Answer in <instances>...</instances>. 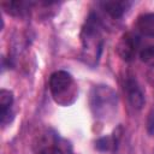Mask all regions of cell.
<instances>
[{"label": "cell", "instance_id": "1", "mask_svg": "<svg viewBox=\"0 0 154 154\" xmlns=\"http://www.w3.org/2000/svg\"><path fill=\"white\" fill-rule=\"evenodd\" d=\"M82 59L90 66H95L102 52V28L95 13H90L81 30Z\"/></svg>", "mask_w": 154, "mask_h": 154}, {"label": "cell", "instance_id": "2", "mask_svg": "<svg viewBox=\"0 0 154 154\" xmlns=\"http://www.w3.org/2000/svg\"><path fill=\"white\" fill-rule=\"evenodd\" d=\"M89 107L95 118L109 120L117 113L118 96L108 85H94L89 93Z\"/></svg>", "mask_w": 154, "mask_h": 154}, {"label": "cell", "instance_id": "3", "mask_svg": "<svg viewBox=\"0 0 154 154\" xmlns=\"http://www.w3.org/2000/svg\"><path fill=\"white\" fill-rule=\"evenodd\" d=\"M48 87L54 102L60 106H71L77 99V83L67 71L58 70L53 72L49 77Z\"/></svg>", "mask_w": 154, "mask_h": 154}, {"label": "cell", "instance_id": "4", "mask_svg": "<svg viewBox=\"0 0 154 154\" xmlns=\"http://www.w3.org/2000/svg\"><path fill=\"white\" fill-rule=\"evenodd\" d=\"M36 154H72L71 146L53 131L42 132L35 141Z\"/></svg>", "mask_w": 154, "mask_h": 154}, {"label": "cell", "instance_id": "5", "mask_svg": "<svg viewBox=\"0 0 154 154\" xmlns=\"http://www.w3.org/2000/svg\"><path fill=\"white\" fill-rule=\"evenodd\" d=\"M116 51L122 60L132 61L140 52V37L134 32L123 34L116 46Z\"/></svg>", "mask_w": 154, "mask_h": 154}, {"label": "cell", "instance_id": "6", "mask_svg": "<svg viewBox=\"0 0 154 154\" xmlns=\"http://www.w3.org/2000/svg\"><path fill=\"white\" fill-rule=\"evenodd\" d=\"M123 89H124V94H125L129 103L131 105V107H134L136 109L142 108V106L144 105V95L134 76L129 75L124 78Z\"/></svg>", "mask_w": 154, "mask_h": 154}, {"label": "cell", "instance_id": "7", "mask_svg": "<svg viewBox=\"0 0 154 154\" xmlns=\"http://www.w3.org/2000/svg\"><path fill=\"white\" fill-rule=\"evenodd\" d=\"M13 94L7 89L0 90V117H1V125L6 126L13 119Z\"/></svg>", "mask_w": 154, "mask_h": 154}, {"label": "cell", "instance_id": "8", "mask_svg": "<svg viewBox=\"0 0 154 154\" xmlns=\"http://www.w3.org/2000/svg\"><path fill=\"white\" fill-rule=\"evenodd\" d=\"M131 2L126 0H109V1H103L101 2V8L107 13L111 18L113 19H119L122 18L126 11L130 8Z\"/></svg>", "mask_w": 154, "mask_h": 154}, {"label": "cell", "instance_id": "9", "mask_svg": "<svg viewBox=\"0 0 154 154\" xmlns=\"http://www.w3.org/2000/svg\"><path fill=\"white\" fill-rule=\"evenodd\" d=\"M31 5H32L31 2H26V1H4V2H1L4 11L14 17H24V16L29 14Z\"/></svg>", "mask_w": 154, "mask_h": 154}, {"label": "cell", "instance_id": "10", "mask_svg": "<svg viewBox=\"0 0 154 154\" xmlns=\"http://www.w3.org/2000/svg\"><path fill=\"white\" fill-rule=\"evenodd\" d=\"M136 28L142 35L154 37V13L141 14L137 18Z\"/></svg>", "mask_w": 154, "mask_h": 154}, {"label": "cell", "instance_id": "11", "mask_svg": "<svg viewBox=\"0 0 154 154\" xmlns=\"http://www.w3.org/2000/svg\"><path fill=\"white\" fill-rule=\"evenodd\" d=\"M140 59L148 66L154 67V45L147 46L146 48L140 51Z\"/></svg>", "mask_w": 154, "mask_h": 154}]
</instances>
